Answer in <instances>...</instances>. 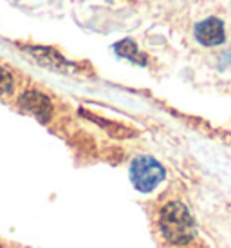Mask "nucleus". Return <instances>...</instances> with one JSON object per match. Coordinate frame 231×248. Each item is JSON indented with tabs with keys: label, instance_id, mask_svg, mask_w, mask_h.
Returning a JSON list of instances; mask_svg holds the SVG:
<instances>
[{
	"label": "nucleus",
	"instance_id": "obj_3",
	"mask_svg": "<svg viewBox=\"0 0 231 248\" xmlns=\"http://www.w3.org/2000/svg\"><path fill=\"white\" fill-rule=\"evenodd\" d=\"M20 107L26 112L33 114L36 120H40L42 124H47L53 114V104L45 94H42L38 91H26L18 100Z\"/></svg>",
	"mask_w": 231,
	"mask_h": 248
},
{
	"label": "nucleus",
	"instance_id": "obj_1",
	"mask_svg": "<svg viewBox=\"0 0 231 248\" xmlns=\"http://www.w3.org/2000/svg\"><path fill=\"white\" fill-rule=\"evenodd\" d=\"M159 227L172 245H186L197 234V225L190 210L179 201H172L163 207L159 216Z\"/></svg>",
	"mask_w": 231,
	"mask_h": 248
},
{
	"label": "nucleus",
	"instance_id": "obj_7",
	"mask_svg": "<svg viewBox=\"0 0 231 248\" xmlns=\"http://www.w3.org/2000/svg\"><path fill=\"white\" fill-rule=\"evenodd\" d=\"M83 114H85L87 118H90L92 122H98L100 125H103V129L110 131V134H114V136H119V138H127V136H132V134H134L132 131L125 129V127H121V125H116V124H112V122H105V120H101V118L92 116V114H88V112H85V110H83Z\"/></svg>",
	"mask_w": 231,
	"mask_h": 248
},
{
	"label": "nucleus",
	"instance_id": "obj_2",
	"mask_svg": "<svg viewBox=\"0 0 231 248\" xmlns=\"http://www.w3.org/2000/svg\"><path fill=\"white\" fill-rule=\"evenodd\" d=\"M164 178H166V170L152 156H137L130 165L132 185L139 192H152Z\"/></svg>",
	"mask_w": 231,
	"mask_h": 248
},
{
	"label": "nucleus",
	"instance_id": "obj_8",
	"mask_svg": "<svg viewBox=\"0 0 231 248\" xmlns=\"http://www.w3.org/2000/svg\"><path fill=\"white\" fill-rule=\"evenodd\" d=\"M13 91V76L9 75L6 69L0 67V93H11Z\"/></svg>",
	"mask_w": 231,
	"mask_h": 248
},
{
	"label": "nucleus",
	"instance_id": "obj_6",
	"mask_svg": "<svg viewBox=\"0 0 231 248\" xmlns=\"http://www.w3.org/2000/svg\"><path fill=\"white\" fill-rule=\"evenodd\" d=\"M114 51L119 58H127V60H130V62H134V63L146 65V58L137 51V46L134 40H129V38H127V40L117 42L114 46Z\"/></svg>",
	"mask_w": 231,
	"mask_h": 248
},
{
	"label": "nucleus",
	"instance_id": "obj_5",
	"mask_svg": "<svg viewBox=\"0 0 231 248\" xmlns=\"http://www.w3.org/2000/svg\"><path fill=\"white\" fill-rule=\"evenodd\" d=\"M29 55L33 56L36 62L43 65V67H49V69H56V71H67V67H74L72 63H69L60 53H56L55 49L49 47H24Z\"/></svg>",
	"mask_w": 231,
	"mask_h": 248
},
{
	"label": "nucleus",
	"instance_id": "obj_4",
	"mask_svg": "<svg viewBox=\"0 0 231 248\" xmlns=\"http://www.w3.org/2000/svg\"><path fill=\"white\" fill-rule=\"evenodd\" d=\"M195 38L202 46H218L226 40L224 24L218 18H206L195 26Z\"/></svg>",
	"mask_w": 231,
	"mask_h": 248
}]
</instances>
